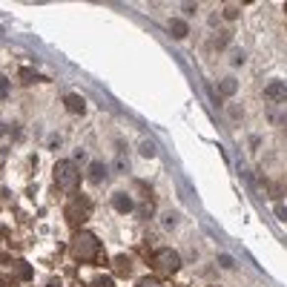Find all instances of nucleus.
<instances>
[{
	"label": "nucleus",
	"mask_w": 287,
	"mask_h": 287,
	"mask_svg": "<svg viewBox=\"0 0 287 287\" xmlns=\"http://www.w3.org/2000/svg\"><path fill=\"white\" fill-rule=\"evenodd\" d=\"M15 270H17V276H20L23 282H29V279L34 276V270L29 267V264H26V261H17V264H15Z\"/></svg>",
	"instance_id": "15"
},
{
	"label": "nucleus",
	"mask_w": 287,
	"mask_h": 287,
	"mask_svg": "<svg viewBox=\"0 0 287 287\" xmlns=\"http://www.w3.org/2000/svg\"><path fill=\"white\" fill-rule=\"evenodd\" d=\"M178 224H181V216H178V210H167V213L161 216V227H164L167 233H175V230H178Z\"/></svg>",
	"instance_id": "9"
},
{
	"label": "nucleus",
	"mask_w": 287,
	"mask_h": 287,
	"mask_svg": "<svg viewBox=\"0 0 287 287\" xmlns=\"http://www.w3.org/2000/svg\"><path fill=\"white\" fill-rule=\"evenodd\" d=\"M150 264H152V270L161 273V276H175L181 270V255L172 247H161V250H155L150 255Z\"/></svg>",
	"instance_id": "3"
},
{
	"label": "nucleus",
	"mask_w": 287,
	"mask_h": 287,
	"mask_svg": "<svg viewBox=\"0 0 287 287\" xmlns=\"http://www.w3.org/2000/svg\"><path fill=\"white\" fill-rule=\"evenodd\" d=\"M135 287H164L161 279H155V276H144V279H138Z\"/></svg>",
	"instance_id": "16"
},
{
	"label": "nucleus",
	"mask_w": 287,
	"mask_h": 287,
	"mask_svg": "<svg viewBox=\"0 0 287 287\" xmlns=\"http://www.w3.org/2000/svg\"><path fill=\"white\" fill-rule=\"evenodd\" d=\"M210 287H216V285H210Z\"/></svg>",
	"instance_id": "27"
},
{
	"label": "nucleus",
	"mask_w": 287,
	"mask_h": 287,
	"mask_svg": "<svg viewBox=\"0 0 287 287\" xmlns=\"http://www.w3.org/2000/svg\"><path fill=\"white\" fill-rule=\"evenodd\" d=\"M230 61H233V66H241V64H244V52H233Z\"/></svg>",
	"instance_id": "24"
},
{
	"label": "nucleus",
	"mask_w": 287,
	"mask_h": 287,
	"mask_svg": "<svg viewBox=\"0 0 287 287\" xmlns=\"http://www.w3.org/2000/svg\"><path fill=\"white\" fill-rule=\"evenodd\" d=\"M89 213H92V201L84 198V195H75V198L66 201V207H64V219H66L75 230H81V224H86Z\"/></svg>",
	"instance_id": "4"
},
{
	"label": "nucleus",
	"mask_w": 287,
	"mask_h": 287,
	"mask_svg": "<svg viewBox=\"0 0 287 287\" xmlns=\"http://www.w3.org/2000/svg\"><path fill=\"white\" fill-rule=\"evenodd\" d=\"M227 115H230L233 121H241V106H238V103H233V106H227Z\"/></svg>",
	"instance_id": "21"
},
{
	"label": "nucleus",
	"mask_w": 287,
	"mask_h": 287,
	"mask_svg": "<svg viewBox=\"0 0 287 287\" xmlns=\"http://www.w3.org/2000/svg\"><path fill=\"white\" fill-rule=\"evenodd\" d=\"M86 175H89V181H92V184H101L103 178H106V164H101V161H92Z\"/></svg>",
	"instance_id": "10"
},
{
	"label": "nucleus",
	"mask_w": 287,
	"mask_h": 287,
	"mask_svg": "<svg viewBox=\"0 0 287 287\" xmlns=\"http://www.w3.org/2000/svg\"><path fill=\"white\" fill-rule=\"evenodd\" d=\"M238 89V81L236 78H224V81H219V92L224 95V98H233Z\"/></svg>",
	"instance_id": "12"
},
{
	"label": "nucleus",
	"mask_w": 287,
	"mask_h": 287,
	"mask_svg": "<svg viewBox=\"0 0 287 287\" xmlns=\"http://www.w3.org/2000/svg\"><path fill=\"white\" fill-rule=\"evenodd\" d=\"M0 287H17V279H0Z\"/></svg>",
	"instance_id": "25"
},
{
	"label": "nucleus",
	"mask_w": 287,
	"mask_h": 287,
	"mask_svg": "<svg viewBox=\"0 0 287 287\" xmlns=\"http://www.w3.org/2000/svg\"><path fill=\"white\" fill-rule=\"evenodd\" d=\"M52 178H55V187H58V190H64V192H78V187H81V169H78L75 161L61 158V161L55 164Z\"/></svg>",
	"instance_id": "2"
},
{
	"label": "nucleus",
	"mask_w": 287,
	"mask_h": 287,
	"mask_svg": "<svg viewBox=\"0 0 287 287\" xmlns=\"http://www.w3.org/2000/svg\"><path fill=\"white\" fill-rule=\"evenodd\" d=\"M267 121H273V124H285V112H282V109H267Z\"/></svg>",
	"instance_id": "19"
},
{
	"label": "nucleus",
	"mask_w": 287,
	"mask_h": 287,
	"mask_svg": "<svg viewBox=\"0 0 287 287\" xmlns=\"http://www.w3.org/2000/svg\"><path fill=\"white\" fill-rule=\"evenodd\" d=\"M224 17H227V20H236L238 17V6H224Z\"/></svg>",
	"instance_id": "23"
},
{
	"label": "nucleus",
	"mask_w": 287,
	"mask_h": 287,
	"mask_svg": "<svg viewBox=\"0 0 287 287\" xmlns=\"http://www.w3.org/2000/svg\"><path fill=\"white\" fill-rule=\"evenodd\" d=\"M141 155H144V158H152V155H155V144H152V141H144V144H141Z\"/></svg>",
	"instance_id": "20"
},
{
	"label": "nucleus",
	"mask_w": 287,
	"mask_h": 287,
	"mask_svg": "<svg viewBox=\"0 0 287 287\" xmlns=\"http://www.w3.org/2000/svg\"><path fill=\"white\" fill-rule=\"evenodd\" d=\"M89 287H115V282H112L109 276H98V279H92V285Z\"/></svg>",
	"instance_id": "18"
},
{
	"label": "nucleus",
	"mask_w": 287,
	"mask_h": 287,
	"mask_svg": "<svg viewBox=\"0 0 287 287\" xmlns=\"http://www.w3.org/2000/svg\"><path fill=\"white\" fill-rule=\"evenodd\" d=\"M0 129H3V124H0Z\"/></svg>",
	"instance_id": "26"
},
{
	"label": "nucleus",
	"mask_w": 287,
	"mask_h": 287,
	"mask_svg": "<svg viewBox=\"0 0 287 287\" xmlns=\"http://www.w3.org/2000/svg\"><path fill=\"white\" fill-rule=\"evenodd\" d=\"M37 81H40V75H37V72H34V69H29V66H23L20 69V84H37Z\"/></svg>",
	"instance_id": "13"
},
{
	"label": "nucleus",
	"mask_w": 287,
	"mask_h": 287,
	"mask_svg": "<svg viewBox=\"0 0 287 287\" xmlns=\"http://www.w3.org/2000/svg\"><path fill=\"white\" fill-rule=\"evenodd\" d=\"M112 270H115L118 279H129V276H132V255L118 253L115 258H112Z\"/></svg>",
	"instance_id": "5"
},
{
	"label": "nucleus",
	"mask_w": 287,
	"mask_h": 287,
	"mask_svg": "<svg viewBox=\"0 0 287 287\" xmlns=\"http://www.w3.org/2000/svg\"><path fill=\"white\" fill-rule=\"evenodd\" d=\"M64 106H66L72 115H84L86 112V101L78 92H66V95H64Z\"/></svg>",
	"instance_id": "7"
},
{
	"label": "nucleus",
	"mask_w": 287,
	"mask_h": 287,
	"mask_svg": "<svg viewBox=\"0 0 287 287\" xmlns=\"http://www.w3.org/2000/svg\"><path fill=\"white\" fill-rule=\"evenodd\" d=\"M69 253L81 264H92V261H103V244L101 238L89 230H75V236L69 241Z\"/></svg>",
	"instance_id": "1"
},
{
	"label": "nucleus",
	"mask_w": 287,
	"mask_h": 287,
	"mask_svg": "<svg viewBox=\"0 0 287 287\" xmlns=\"http://www.w3.org/2000/svg\"><path fill=\"white\" fill-rule=\"evenodd\" d=\"M230 46V32H219L213 37V49H227Z\"/></svg>",
	"instance_id": "14"
},
{
	"label": "nucleus",
	"mask_w": 287,
	"mask_h": 287,
	"mask_svg": "<svg viewBox=\"0 0 287 287\" xmlns=\"http://www.w3.org/2000/svg\"><path fill=\"white\" fill-rule=\"evenodd\" d=\"M112 207L118 210L121 216H129V213H135V198L127 195V192H115L112 195Z\"/></svg>",
	"instance_id": "6"
},
{
	"label": "nucleus",
	"mask_w": 287,
	"mask_h": 287,
	"mask_svg": "<svg viewBox=\"0 0 287 287\" xmlns=\"http://www.w3.org/2000/svg\"><path fill=\"white\" fill-rule=\"evenodd\" d=\"M9 92H12L9 78H6V75H0V101H6V98H9Z\"/></svg>",
	"instance_id": "17"
},
{
	"label": "nucleus",
	"mask_w": 287,
	"mask_h": 287,
	"mask_svg": "<svg viewBox=\"0 0 287 287\" xmlns=\"http://www.w3.org/2000/svg\"><path fill=\"white\" fill-rule=\"evenodd\" d=\"M187 32H190V26H187L181 17H172L169 20V34L172 37H187Z\"/></svg>",
	"instance_id": "11"
},
{
	"label": "nucleus",
	"mask_w": 287,
	"mask_h": 287,
	"mask_svg": "<svg viewBox=\"0 0 287 287\" xmlns=\"http://www.w3.org/2000/svg\"><path fill=\"white\" fill-rule=\"evenodd\" d=\"M264 95H267V101H285L287 89H285V81H270V84L264 86Z\"/></svg>",
	"instance_id": "8"
},
{
	"label": "nucleus",
	"mask_w": 287,
	"mask_h": 287,
	"mask_svg": "<svg viewBox=\"0 0 287 287\" xmlns=\"http://www.w3.org/2000/svg\"><path fill=\"white\" fill-rule=\"evenodd\" d=\"M219 264H221V267H227V270H233V267H236V261H233L230 255H224V253L219 255Z\"/></svg>",
	"instance_id": "22"
}]
</instances>
